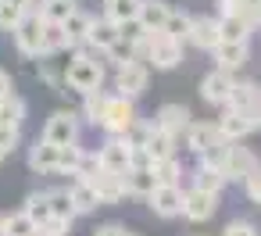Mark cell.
<instances>
[{"instance_id":"cell-15","label":"cell","mask_w":261,"mask_h":236,"mask_svg":"<svg viewBox=\"0 0 261 236\" xmlns=\"http://www.w3.org/2000/svg\"><path fill=\"white\" fill-rule=\"evenodd\" d=\"M90 182H93L100 204H118V200L125 197V179H122V172H108V168H100L97 175H90Z\"/></svg>"},{"instance_id":"cell-41","label":"cell","mask_w":261,"mask_h":236,"mask_svg":"<svg viewBox=\"0 0 261 236\" xmlns=\"http://www.w3.org/2000/svg\"><path fill=\"white\" fill-rule=\"evenodd\" d=\"M150 172H154V179H158V182H179V175H182V168H179L175 154H172V158L154 161V165H150Z\"/></svg>"},{"instance_id":"cell-18","label":"cell","mask_w":261,"mask_h":236,"mask_svg":"<svg viewBox=\"0 0 261 236\" xmlns=\"http://www.w3.org/2000/svg\"><path fill=\"white\" fill-rule=\"evenodd\" d=\"M29 168L40 172V175H54V168H58V143H50V140L40 136L29 147Z\"/></svg>"},{"instance_id":"cell-37","label":"cell","mask_w":261,"mask_h":236,"mask_svg":"<svg viewBox=\"0 0 261 236\" xmlns=\"http://www.w3.org/2000/svg\"><path fill=\"white\" fill-rule=\"evenodd\" d=\"M79 158H83V147L79 143H65V147H58V168H54V175H75V168H79Z\"/></svg>"},{"instance_id":"cell-2","label":"cell","mask_w":261,"mask_h":236,"mask_svg":"<svg viewBox=\"0 0 261 236\" xmlns=\"http://www.w3.org/2000/svg\"><path fill=\"white\" fill-rule=\"evenodd\" d=\"M143 58L158 72H172L182 65V40H172L168 33H150L143 43Z\"/></svg>"},{"instance_id":"cell-1","label":"cell","mask_w":261,"mask_h":236,"mask_svg":"<svg viewBox=\"0 0 261 236\" xmlns=\"http://www.w3.org/2000/svg\"><path fill=\"white\" fill-rule=\"evenodd\" d=\"M100 83H104V65L97 61V54L79 50L65 68V86L75 93H90V90H100Z\"/></svg>"},{"instance_id":"cell-14","label":"cell","mask_w":261,"mask_h":236,"mask_svg":"<svg viewBox=\"0 0 261 236\" xmlns=\"http://www.w3.org/2000/svg\"><path fill=\"white\" fill-rule=\"evenodd\" d=\"M97 158H100V168H108V172H125V168H129V143H125V136H108L104 147L97 150Z\"/></svg>"},{"instance_id":"cell-16","label":"cell","mask_w":261,"mask_h":236,"mask_svg":"<svg viewBox=\"0 0 261 236\" xmlns=\"http://www.w3.org/2000/svg\"><path fill=\"white\" fill-rule=\"evenodd\" d=\"M186 43H193L197 50H215V43H218V18H211V15H197V18L190 22V36H186Z\"/></svg>"},{"instance_id":"cell-25","label":"cell","mask_w":261,"mask_h":236,"mask_svg":"<svg viewBox=\"0 0 261 236\" xmlns=\"http://www.w3.org/2000/svg\"><path fill=\"white\" fill-rule=\"evenodd\" d=\"M250 18H243V15H218V40H232V43H240V40H247L250 36Z\"/></svg>"},{"instance_id":"cell-52","label":"cell","mask_w":261,"mask_h":236,"mask_svg":"<svg viewBox=\"0 0 261 236\" xmlns=\"http://www.w3.org/2000/svg\"><path fill=\"white\" fill-rule=\"evenodd\" d=\"M250 22L261 25V0H254V4H250Z\"/></svg>"},{"instance_id":"cell-22","label":"cell","mask_w":261,"mask_h":236,"mask_svg":"<svg viewBox=\"0 0 261 236\" xmlns=\"http://www.w3.org/2000/svg\"><path fill=\"white\" fill-rule=\"evenodd\" d=\"M122 179H125V193H129V197H143V200H147V197L154 193V186H158V179H154L150 168H125Z\"/></svg>"},{"instance_id":"cell-27","label":"cell","mask_w":261,"mask_h":236,"mask_svg":"<svg viewBox=\"0 0 261 236\" xmlns=\"http://www.w3.org/2000/svg\"><path fill=\"white\" fill-rule=\"evenodd\" d=\"M61 50H72L68 43V33L61 22H43V58H54Z\"/></svg>"},{"instance_id":"cell-35","label":"cell","mask_w":261,"mask_h":236,"mask_svg":"<svg viewBox=\"0 0 261 236\" xmlns=\"http://www.w3.org/2000/svg\"><path fill=\"white\" fill-rule=\"evenodd\" d=\"M22 211H25L36 225H43V222H50V218H54V215H50V197H47V193H29Z\"/></svg>"},{"instance_id":"cell-10","label":"cell","mask_w":261,"mask_h":236,"mask_svg":"<svg viewBox=\"0 0 261 236\" xmlns=\"http://www.w3.org/2000/svg\"><path fill=\"white\" fill-rule=\"evenodd\" d=\"M215 211H218V193H211V190H197V186L186 190V197H182V218H186V222L200 225V222H207Z\"/></svg>"},{"instance_id":"cell-20","label":"cell","mask_w":261,"mask_h":236,"mask_svg":"<svg viewBox=\"0 0 261 236\" xmlns=\"http://www.w3.org/2000/svg\"><path fill=\"white\" fill-rule=\"evenodd\" d=\"M218 140H225L222 133H218V125H211V122H193L190 129H186V150H193V154H204L211 143H218Z\"/></svg>"},{"instance_id":"cell-24","label":"cell","mask_w":261,"mask_h":236,"mask_svg":"<svg viewBox=\"0 0 261 236\" xmlns=\"http://www.w3.org/2000/svg\"><path fill=\"white\" fill-rule=\"evenodd\" d=\"M168 0H140V22L150 29V33H161L165 22H168Z\"/></svg>"},{"instance_id":"cell-40","label":"cell","mask_w":261,"mask_h":236,"mask_svg":"<svg viewBox=\"0 0 261 236\" xmlns=\"http://www.w3.org/2000/svg\"><path fill=\"white\" fill-rule=\"evenodd\" d=\"M104 58H108V61H115V65H125V61H136V58H140V47L118 36V40L104 50Z\"/></svg>"},{"instance_id":"cell-30","label":"cell","mask_w":261,"mask_h":236,"mask_svg":"<svg viewBox=\"0 0 261 236\" xmlns=\"http://www.w3.org/2000/svg\"><path fill=\"white\" fill-rule=\"evenodd\" d=\"M83 97H86V100H83V118H86L90 125H100L111 97H108L104 90H90V93H83Z\"/></svg>"},{"instance_id":"cell-13","label":"cell","mask_w":261,"mask_h":236,"mask_svg":"<svg viewBox=\"0 0 261 236\" xmlns=\"http://www.w3.org/2000/svg\"><path fill=\"white\" fill-rule=\"evenodd\" d=\"M211 54H215L218 68H225V72H240V68L247 65V58H250L247 40H240V43H232V40H218Z\"/></svg>"},{"instance_id":"cell-31","label":"cell","mask_w":261,"mask_h":236,"mask_svg":"<svg viewBox=\"0 0 261 236\" xmlns=\"http://www.w3.org/2000/svg\"><path fill=\"white\" fill-rule=\"evenodd\" d=\"M25 100L11 90V93H4V97H0V122H8V125H22L25 122Z\"/></svg>"},{"instance_id":"cell-32","label":"cell","mask_w":261,"mask_h":236,"mask_svg":"<svg viewBox=\"0 0 261 236\" xmlns=\"http://www.w3.org/2000/svg\"><path fill=\"white\" fill-rule=\"evenodd\" d=\"M179 147H175V140L165 133V129H158L154 125V133H150V140H147V154H150V161H161V158H172Z\"/></svg>"},{"instance_id":"cell-49","label":"cell","mask_w":261,"mask_h":236,"mask_svg":"<svg viewBox=\"0 0 261 236\" xmlns=\"http://www.w3.org/2000/svg\"><path fill=\"white\" fill-rule=\"evenodd\" d=\"M40 79L50 83V86H61V83H65V75H58V72L50 68V61H40Z\"/></svg>"},{"instance_id":"cell-3","label":"cell","mask_w":261,"mask_h":236,"mask_svg":"<svg viewBox=\"0 0 261 236\" xmlns=\"http://www.w3.org/2000/svg\"><path fill=\"white\" fill-rule=\"evenodd\" d=\"M11 36H15V47H18L22 58H43V18L36 11H29L11 29Z\"/></svg>"},{"instance_id":"cell-38","label":"cell","mask_w":261,"mask_h":236,"mask_svg":"<svg viewBox=\"0 0 261 236\" xmlns=\"http://www.w3.org/2000/svg\"><path fill=\"white\" fill-rule=\"evenodd\" d=\"M4 236H36V222L18 211V215H4Z\"/></svg>"},{"instance_id":"cell-54","label":"cell","mask_w":261,"mask_h":236,"mask_svg":"<svg viewBox=\"0 0 261 236\" xmlns=\"http://www.w3.org/2000/svg\"><path fill=\"white\" fill-rule=\"evenodd\" d=\"M125 236H133V232H125Z\"/></svg>"},{"instance_id":"cell-29","label":"cell","mask_w":261,"mask_h":236,"mask_svg":"<svg viewBox=\"0 0 261 236\" xmlns=\"http://www.w3.org/2000/svg\"><path fill=\"white\" fill-rule=\"evenodd\" d=\"M225 172L222 168H215V165H200L197 172H193V182L190 186H197V190H211V193H222L225 190Z\"/></svg>"},{"instance_id":"cell-33","label":"cell","mask_w":261,"mask_h":236,"mask_svg":"<svg viewBox=\"0 0 261 236\" xmlns=\"http://www.w3.org/2000/svg\"><path fill=\"white\" fill-rule=\"evenodd\" d=\"M136 15H140V0H104V18H111L115 25Z\"/></svg>"},{"instance_id":"cell-12","label":"cell","mask_w":261,"mask_h":236,"mask_svg":"<svg viewBox=\"0 0 261 236\" xmlns=\"http://www.w3.org/2000/svg\"><path fill=\"white\" fill-rule=\"evenodd\" d=\"M232 72H225V68H215L211 75H204L200 79V97L207 100V104H215V108H225L229 104V93H232Z\"/></svg>"},{"instance_id":"cell-6","label":"cell","mask_w":261,"mask_h":236,"mask_svg":"<svg viewBox=\"0 0 261 236\" xmlns=\"http://www.w3.org/2000/svg\"><path fill=\"white\" fill-rule=\"evenodd\" d=\"M182 197H186V190L179 182H158L154 193L147 197V204L158 218H179L182 215Z\"/></svg>"},{"instance_id":"cell-19","label":"cell","mask_w":261,"mask_h":236,"mask_svg":"<svg viewBox=\"0 0 261 236\" xmlns=\"http://www.w3.org/2000/svg\"><path fill=\"white\" fill-rule=\"evenodd\" d=\"M115 40H118V25H115L111 18H93V22H90V33H86V47H90V50L104 54Z\"/></svg>"},{"instance_id":"cell-48","label":"cell","mask_w":261,"mask_h":236,"mask_svg":"<svg viewBox=\"0 0 261 236\" xmlns=\"http://www.w3.org/2000/svg\"><path fill=\"white\" fill-rule=\"evenodd\" d=\"M222 236H257V229H254L250 222H240V218H236V222H229V225H225V232H222Z\"/></svg>"},{"instance_id":"cell-28","label":"cell","mask_w":261,"mask_h":236,"mask_svg":"<svg viewBox=\"0 0 261 236\" xmlns=\"http://www.w3.org/2000/svg\"><path fill=\"white\" fill-rule=\"evenodd\" d=\"M79 8V0H36V15L43 22H65Z\"/></svg>"},{"instance_id":"cell-4","label":"cell","mask_w":261,"mask_h":236,"mask_svg":"<svg viewBox=\"0 0 261 236\" xmlns=\"http://www.w3.org/2000/svg\"><path fill=\"white\" fill-rule=\"evenodd\" d=\"M154 125H158V129H165V133L175 140V147H182V150H186V129L193 125V115H190V108H186V104H165V108H158Z\"/></svg>"},{"instance_id":"cell-21","label":"cell","mask_w":261,"mask_h":236,"mask_svg":"<svg viewBox=\"0 0 261 236\" xmlns=\"http://www.w3.org/2000/svg\"><path fill=\"white\" fill-rule=\"evenodd\" d=\"M68 193H72V204H75V215H90V211H97L100 207V197H97V190H93V182L90 179H72V186H68Z\"/></svg>"},{"instance_id":"cell-46","label":"cell","mask_w":261,"mask_h":236,"mask_svg":"<svg viewBox=\"0 0 261 236\" xmlns=\"http://www.w3.org/2000/svg\"><path fill=\"white\" fill-rule=\"evenodd\" d=\"M68 229H72V222H65V218H50V222L36 225V236H68Z\"/></svg>"},{"instance_id":"cell-7","label":"cell","mask_w":261,"mask_h":236,"mask_svg":"<svg viewBox=\"0 0 261 236\" xmlns=\"http://www.w3.org/2000/svg\"><path fill=\"white\" fill-rule=\"evenodd\" d=\"M218 133L225 140H243L250 136L254 129H261V115L257 111H236V108H222V118L215 122Z\"/></svg>"},{"instance_id":"cell-5","label":"cell","mask_w":261,"mask_h":236,"mask_svg":"<svg viewBox=\"0 0 261 236\" xmlns=\"http://www.w3.org/2000/svg\"><path fill=\"white\" fill-rule=\"evenodd\" d=\"M140 115H136V104H133V97H111L108 100V111H104V122H100V129L108 133V136H125L129 133V125L136 122Z\"/></svg>"},{"instance_id":"cell-34","label":"cell","mask_w":261,"mask_h":236,"mask_svg":"<svg viewBox=\"0 0 261 236\" xmlns=\"http://www.w3.org/2000/svg\"><path fill=\"white\" fill-rule=\"evenodd\" d=\"M47 197H50V215L54 218L75 222V204H72V193L68 190H47Z\"/></svg>"},{"instance_id":"cell-44","label":"cell","mask_w":261,"mask_h":236,"mask_svg":"<svg viewBox=\"0 0 261 236\" xmlns=\"http://www.w3.org/2000/svg\"><path fill=\"white\" fill-rule=\"evenodd\" d=\"M225 150H229V140H218V143H211V147H207L204 154H197V158H200V165H215V168H222Z\"/></svg>"},{"instance_id":"cell-8","label":"cell","mask_w":261,"mask_h":236,"mask_svg":"<svg viewBox=\"0 0 261 236\" xmlns=\"http://www.w3.org/2000/svg\"><path fill=\"white\" fill-rule=\"evenodd\" d=\"M147 83H150V65H143L140 58L136 61H125V65H118V75H115V90L122 93V97H140L143 90H147Z\"/></svg>"},{"instance_id":"cell-11","label":"cell","mask_w":261,"mask_h":236,"mask_svg":"<svg viewBox=\"0 0 261 236\" xmlns=\"http://www.w3.org/2000/svg\"><path fill=\"white\" fill-rule=\"evenodd\" d=\"M43 140L65 147V143H79V115L75 111H54L43 125Z\"/></svg>"},{"instance_id":"cell-39","label":"cell","mask_w":261,"mask_h":236,"mask_svg":"<svg viewBox=\"0 0 261 236\" xmlns=\"http://www.w3.org/2000/svg\"><path fill=\"white\" fill-rule=\"evenodd\" d=\"M190 22H193V15H186V11H168V22H165V29L161 33H168L172 40H186L190 36Z\"/></svg>"},{"instance_id":"cell-9","label":"cell","mask_w":261,"mask_h":236,"mask_svg":"<svg viewBox=\"0 0 261 236\" xmlns=\"http://www.w3.org/2000/svg\"><path fill=\"white\" fill-rule=\"evenodd\" d=\"M257 168V158L250 147H243L240 140H229V150H225V161H222V172L229 182H243L250 172Z\"/></svg>"},{"instance_id":"cell-17","label":"cell","mask_w":261,"mask_h":236,"mask_svg":"<svg viewBox=\"0 0 261 236\" xmlns=\"http://www.w3.org/2000/svg\"><path fill=\"white\" fill-rule=\"evenodd\" d=\"M225 108H236V111H257V115H261V86L250 83V79L232 83V93H229V104H225Z\"/></svg>"},{"instance_id":"cell-43","label":"cell","mask_w":261,"mask_h":236,"mask_svg":"<svg viewBox=\"0 0 261 236\" xmlns=\"http://www.w3.org/2000/svg\"><path fill=\"white\" fill-rule=\"evenodd\" d=\"M22 143V133H18V125H8V122H0V158H8V154H15V147Z\"/></svg>"},{"instance_id":"cell-55","label":"cell","mask_w":261,"mask_h":236,"mask_svg":"<svg viewBox=\"0 0 261 236\" xmlns=\"http://www.w3.org/2000/svg\"><path fill=\"white\" fill-rule=\"evenodd\" d=\"M0 161H4V158H0Z\"/></svg>"},{"instance_id":"cell-45","label":"cell","mask_w":261,"mask_h":236,"mask_svg":"<svg viewBox=\"0 0 261 236\" xmlns=\"http://www.w3.org/2000/svg\"><path fill=\"white\" fill-rule=\"evenodd\" d=\"M97 172H100V158H97V150H83L75 175H79V179H90V175H97Z\"/></svg>"},{"instance_id":"cell-51","label":"cell","mask_w":261,"mask_h":236,"mask_svg":"<svg viewBox=\"0 0 261 236\" xmlns=\"http://www.w3.org/2000/svg\"><path fill=\"white\" fill-rule=\"evenodd\" d=\"M4 93H11V75L0 68V97H4Z\"/></svg>"},{"instance_id":"cell-36","label":"cell","mask_w":261,"mask_h":236,"mask_svg":"<svg viewBox=\"0 0 261 236\" xmlns=\"http://www.w3.org/2000/svg\"><path fill=\"white\" fill-rule=\"evenodd\" d=\"M118 36H122V40H129V43H136V47H140V54H143V43H147L150 29H147V25L140 22V15H136V18L118 22Z\"/></svg>"},{"instance_id":"cell-53","label":"cell","mask_w":261,"mask_h":236,"mask_svg":"<svg viewBox=\"0 0 261 236\" xmlns=\"http://www.w3.org/2000/svg\"><path fill=\"white\" fill-rule=\"evenodd\" d=\"M0 236H4V215H0Z\"/></svg>"},{"instance_id":"cell-47","label":"cell","mask_w":261,"mask_h":236,"mask_svg":"<svg viewBox=\"0 0 261 236\" xmlns=\"http://www.w3.org/2000/svg\"><path fill=\"white\" fill-rule=\"evenodd\" d=\"M243 190H247V197H250L254 204H261V161H257V168L243 179Z\"/></svg>"},{"instance_id":"cell-50","label":"cell","mask_w":261,"mask_h":236,"mask_svg":"<svg viewBox=\"0 0 261 236\" xmlns=\"http://www.w3.org/2000/svg\"><path fill=\"white\" fill-rule=\"evenodd\" d=\"M93 236H125V229H122V225H115V222H108V225H97V229H93Z\"/></svg>"},{"instance_id":"cell-23","label":"cell","mask_w":261,"mask_h":236,"mask_svg":"<svg viewBox=\"0 0 261 236\" xmlns=\"http://www.w3.org/2000/svg\"><path fill=\"white\" fill-rule=\"evenodd\" d=\"M29 11H36V0H0V33H11Z\"/></svg>"},{"instance_id":"cell-42","label":"cell","mask_w":261,"mask_h":236,"mask_svg":"<svg viewBox=\"0 0 261 236\" xmlns=\"http://www.w3.org/2000/svg\"><path fill=\"white\" fill-rule=\"evenodd\" d=\"M150 133H154V122H143V118H136V122L129 125V133H125V143H129V147H147Z\"/></svg>"},{"instance_id":"cell-26","label":"cell","mask_w":261,"mask_h":236,"mask_svg":"<svg viewBox=\"0 0 261 236\" xmlns=\"http://www.w3.org/2000/svg\"><path fill=\"white\" fill-rule=\"evenodd\" d=\"M90 22H93V18H90L86 11H79V8H75V11H72V15H68L65 22H61V25H65V33H68V43H72V50L86 47V33H90Z\"/></svg>"}]
</instances>
